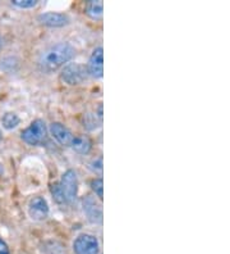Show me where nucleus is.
<instances>
[{
    "label": "nucleus",
    "instance_id": "nucleus-1",
    "mask_svg": "<svg viewBox=\"0 0 230 254\" xmlns=\"http://www.w3.org/2000/svg\"><path fill=\"white\" fill-rule=\"evenodd\" d=\"M76 54V49L69 43H58L41 54L39 67L41 71L50 73L68 63Z\"/></svg>",
    "mask_w": 230,
    "mask_h": 254
},
{
    "label": "nucleus",
    "instance_id": "nucleus-19",
    "mask_svg": "<svg viewBox=\"0 0 230 254\" xmlns=\"http://www.w3.org/2000/svg\"><path fill=\"white\" fill-rule=\"evenodd\" d=\"M1 137L3 136H1V132H0V141H1Z\"/></svg>",
    "mask_w": 230,
    "mask_h": 254
},
{
    "label": "nucleus",
    "instance_id": "nucleus-3",
    "mask_svg": "<svg viewBox=\"0 0 230 254\" xmlns=\"http://www.w3.org/2000/svg\"><path fill=\"white\" fill-rule=\"evenodd\" d=\"M59 185H60L61 191L64 194L67 204H72L76 200L77 192H78V177H77L76 171H65L63 176H61V180L59 183Z\"/></svg>",
    "mask_w": 230,
    "mask_h": 254
},
{
    "label": "nucleus",
    "instance_id": "nucleus-12",
    "mask_svg": "<svg viewBox=\"0 0 230 254\" xmlns=\"http://www.w3.org/2000/svg\"><path fill=\"white\" fill-rule=\"evenodd\" d=\"M71 146L74 149V152L80 153V154H87L91 150L92 143L86 136H73Z\"/></svg>",
    "mask_w": 230,
    "mask_h": 254
},
{
    "label": "nucleus",
    "instance_id": "nucleus-16",
    "mask_svg": "<svg viewBox=\"0 0 230 254\" xmlns=\"http://www.w3.org/2000/svg\"><path fill=\"white\" fill-rule=\"evenodd\" d=\"M13 5L18 6V8H34V6L37 5L36 0H13L12 1Z\"/></svg>",
    "mask_w": 230,
    "mask_h": 254
},
{
    "label": "nucleus",
    "instance_id": "nucleus-6",
    "mask_svg": "<svg viewBox=\"0 0 230 254\" xmlns=\"http://www.w3.org/2000/svg\"><path fill=\"white\" fill-rule=\"evenodd\" d=\"M87 74L95 78H101L104 74V50L101 47L92 52L87 63Z\"/></svg>",
    "mask_w": 230,
    "mask_h": 254
},
{
    "label": "nucleus",
    "instance_id": "nucleus-10",
    "mask_svg": "<svg viewBox=\"0 0 230 254\" xmlns=\"http://www.w3.org/2000/svg\"><path fill=\"white\" fill-rule=\"evenodd\" d=\"M50 132L54 136V139L58 141L59 144L65 146H69L72 144V140H73V135L67 127L64 126L60 122H52L50 125Z\"/></svg>",
    "mask_w": 230,
    "mask_h": 254
},
{
    "label": "nucleus",
    "instance_id": "nucleus-14",
    "mask_svg": "<svg viewBox=\"0 0 230 254\" xmlns=\"http://www.w3.org/2000/svg\"><path fill=\"white\" fill-rule=\"evenodd\" d=\"M50 192H51L52 198H54V200H55L58 204H67L64 194L61 191V188L60 185H59V183L51 184V186H50Z\"/></svg>",
    "mask_w": 230,
    "mask_h": 254
},
{
    "label": "nucleus",
    "instance_id": "nucleus-11",
    "mask_svg": "<svg viewBox=\"0 0 230 254\" xmlns=\"http://www.w3.org/2000/svg\"><path fill=\"white\" fill-rule=\"evenodd\" d=\"M86 14L92 19H101L104 14V4L101 0H91L86 4Z\"/></svg>",
    "mask_w": 230,
    "mask_h": 254
},
{
    "label": "nucleus",
    "instance_id": "nucleus-13",
    "mask_svg": "<svg viewBox=\"0 0 230 254\" xmlns=\"http://www.w3.org/2000/svg\"><path fill=\"white\" fill-rule=\"evenodd\" d=\"M19 121L21 120H19V117L15 115L14 112H8V113H5L1 117V124H3V127L6 128V130H13V128H15L19 125Z\"/></svg>",
    "mask_w": 230,
    "mask_h": 254
},
{
    "label": "nucleus",
    "instance_id": "nucleus-9",
    "mask_svg": "<svg viewBox=\"0 0 230 254\" xmlns=\"http://www.w3.org/2000/svg\"><path fill=\"white\" fill-rule=\"evenodd\" d=\"M83 212L86 213L87 218L93 223H101L102 222V209L101 207L96 203L95 199L91 196H86L82 201Z\"/></svg>",
    "mask_w": 230,
    "mask_h": 254
},
{
    "label": "nucleus",
    "instance_id": "nucleus-8",
    "mask_svg": "<svg viewBox=\"0 0 230 254\" xmlns=\"http://www.w3.org/2000/svg\"><path fill=\"white\" fill-rule=\"evenodd\" d=\"M39 22L41 25L47 26V27H63L69 23V17L64 13L59 12H45L41 13L40 16L37 17Z\"/></svg>",
    "mask_w": 230,
    "mask_h": 254
},
{
    "label": "nucleus",
    "instance_id": "nucleus-17",
    "mask_svg": "<svg viewBox=\"0 0 230 254\" xmlns=\"http://www.w3.org/2000/svg\"><path fill=\"white\" fill-rule=\"evenodd\" d=\"M0 254H10L8 245L5 244V242L1 238H0Z\"/></svg>",
    "mask_w": 230,
    "mask_h": 254
},
{
    "label": "nucleus",
    "instance_id": "nucleus-2",
    "mask_svg": "<svg viewBox=\"0 0 230 254\" xmlns=\"http://www.w3.org/2000/svg\"><path fill=\"white\" fill-rule=\"evenodd\" d=\"M46 125L43 120H35L27 128L22 131L21 137L28 145H39L45 140L46 137Z\"/></svg>",
    "mask_w": 230,
    "mask_h": 254
},
{
    "label": "nucleus",
    "instance_id": "nucleus-4",
    "mask_svg": "<svg viewBox=\"0 0 230 254\" xmlns=\"http://www.w3.org/2000/svg\"><path fill=\"white\" fill-rule=\"evenodd\" d=\"M60 77L68 85H80L87 78V69L80 63H69L64 65Z\"/></svg>",
    "mask_w": 230,
    "mask_h": 254
},
{
    "label": "nucleus",
    "instance_id": "nucleus-5",
    "mask_svg": "<svg viewBox=\"0 0 230 254\" xmlns=\"http://www.w3.org/2000/svg\"><path fill=\"white\" fill-rule=\"evenodd\" d=\"M73 251L76 254H98L97 239L90 234H82L74 240Z\"/></svg>",
    "mask_w": 230,
    "mask_h": 254
},
{
    "label": "nucleus",
    "instance_id": "nucleus-15",
    "mask_svg": "<svg viewBox=\"0 0 230 254\" xmlns=\"http://www.w3.org/2000/svg\"><path fill=\"white\" fill-rule=\"evenodd\" d=\"M91 189L93 190L96 195L98 196V199L104 198V183H102V179H93L90 183Z\"/></svg>",
    "mask_w": 230,
    "mask_h": 254
},
{
    "label": "nucleus",
    "instance_id": "nucleus-7",
    "mask_svg": "<svg viewBox=\"0 0 230 254\" xmlns=\"http://www.w3.org/2000/svg\"><path fill=\"white\" fill-rule=\"evenodd\" d=\"M28 214L35 221H44L49 216V205L43 196H35L28 204Z\"/></svg>",
    "mask_w": 230,
    "mask_h": 254
},
{
    "label": "nucleus",
    "instance_id": "nucleus-18",
    "mask_svg": "<svg viewBox=\"0 0 230 254\" xmlns=\"http://www.w3.org/2000/svg\"><path fill=\"white\" fill-rule=\"evenodd\" d=\"M1 45H3V40H1V37H0V48H1Z\"/></svg>",
    "mask_w": 230,
    "mask_h": 254
}]
</instances>
